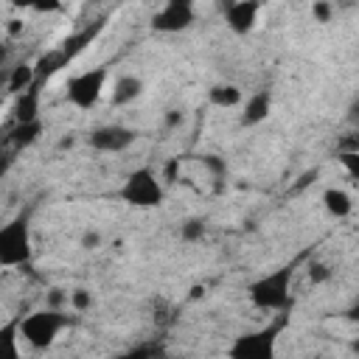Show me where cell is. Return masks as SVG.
<instances>
[{
	"label": "cell",
	"instance_id": "cell-1",
	"mask_svg": "<svg viewBox=\"0 0 359 359\" xmlns=\"http://www.w3.org/2000/svg\"><path fill=\"white\" fill-rule=\"evenodd\" d=\"M292 280H294V266L292 264L278 266L261 275L258 280H252L247 289V297L261 311H283L292 303Z\"/></svg>",
	"mask_w": 359,
	"mask_h": 359
},
{
	"label": "cell",
	"instance_id": "cell-2",
	"mask_svg": "<svg viewBox=\"0 0 359 359\" xmlns=\"http://www.w3.org/2000/svg\"><path fill=\"white\" fill-rule=\"evenodd\" d=\"M118 196L132 208H160L165 202V182L154 168L140 165L126 174Z\"/></svg>",
	"mask_w": 359,
	"mask_h": 359
},
{
	"label": "cell",
	"instance_id": "cell-3",
	"mask_svg": "<svg viewBox=\"0 0 359 359\" xmlns=\"http://www.w3.org/2000/svg\"><path fill=\"white\" fill-rule=\"evenodd\" d=\"M67 325H70V317H67L62 309L45 306V309H36V311H31V314H25V317L20 320V337H22L31 348L45 351V348H50V345L56 342V337H59L62 328H67Z\"/></svg>",
	"mask_w": 359,
	"mask_h": 359
},
{
	"label": "cell",
	"instance_id": "cell-4",
	"mask_svg": "<svg viewBox=\"0 0 359 359\" xmlns=\"http://www.w3.org/2000/svg\"><path fill=\"white\" fill-rule=\"evenodd\" d=\"M107 81H109V70H107L104 65L87 67V70H81V73H76V76L67 79V84H65V98H67L76 109H93V107L101 101V95H104V90H107Z\"/></svg>",
	"mask_w": 359,
	"mask_h": 359
},
{
	"label": "cell",
	"instance_id": "cell-5",
	"mask_svg": "<svg viewBox=\"0 0 359 359\" xmlns=\"http://www.w3.org/2000/svg\"><path fill=\"white\" fill-rule=\"evenodd\" d=\"M31 224L25 216L0 227V266H22L31 261Z\"/></svg>",
	"mask_w": 359,
	"mask_h": 359
},
{
	"label": "cell",
	"instance_id": "cell-6",
	"mask_svg": "<svg viewBox=\"0 0 359 359\" xmlns=\"http://www.w3.org/2000/svg\"><path fill=\"white\" fill-rule=\"evenodd\" d=\"M280 328H283V323H272V325H266L261 331L241 334V337L233 339V345L227 348V353L233 359H269L275 353Z\"/></svg>",
	"mask_w": 359,
	"mask_h": 359
},
{
	"label": "cell",
	"instance_id": "cell-7",
	"mask_svg": "<svg viewBox=\"0 0 359 359\" xmlns=\"http://www.w3.org/2000/svg\"><path fill=\"white\" fill-rule=\"evenodd\" d=\"M135 129L123 126V123H104V126H95L90 135H87V143L90 149L95 151H104V154H121L126 151L132 143H135Z\"/></svg>",
	"mask_w": 359,
	"mask_h": 359
},
{
	"label": "cell",
	"instance_id": "cell-8",
	"mask_svg": "<svg viewBox=\"0 0 359 359\" xmlns=\"http://www.w3.org/2000/svg\"><path fill=\"white\" fill-rule=\"evenodd\" d=\"M196 22V6H182L174 0H165L160 11L151 17V28L157 34H182Z\"/></svg>",
	"mask_w": 359,
	"mask_h": 359
},
{
	"label": "cell",
	"instance_id": "cell-9",
	"mask_svg": "<svg viewBox=\"0 0 359 359\" xmlns=\"http://www.w3.org/2000/svg\"><path fill=\"white\" fill-rule=\"evenodd\" d=\"M258 14H261V0H233L227 8H224V22L233 34L244 36L255 28L258 22Z\"/></svg>",
	"mask_w": 359,
	"mask_h": 359
},
{
	"label": "cell",
	"instance_id": "cell-10",
	"mask_svg": "<svg viewBox=\"0 0 359 359\" xmlns=\"http://www.w3.org/2000/svg\"><path fill=\"white\" fill-rule=\"evenodd\" d=\"M269 112H272V93L269 90H255L252 95L244 98L238 121H241V126H258L269 118Z\"/></svg>",
	"mask_w": 359,
	"mask_h": 359
},
{
	"label": "cell",
	"instance_id": "cell-11",
	"mask_svg": "<svg viewBox=\"0 0 359 359\" xmlns=\"http://www.w3.org/2000/svg\"><path fill=\"white\" fill-rule=\"evenodd\" d=\"M140 93H143V79H140V76H132V73L118 76V79L112 81L109 104H112V107H129V104H135V101L140 98Z\"/></svg>",
	"mask_w": 359,
	"mask_h": 359
},
{
	"label": "cell",
	"instance_id": "cell-12",
	"mask_svg": "<svg viewBox=\"0 0 359 359\" xmlns=\"http://www.w3.org/2000/svg\"><path fill=\"white\" fill-rule=\"evenodd\" d=\"M42 132H45L42 118H36V121H14V126L6 135V143L14 146V149H28V146H34L39 140Z\"/></svg>",
	"mask_w": 359,
	"mask_h": 359
},
{
	"label": "cell",
	"instance_id": "cell-13",
	"mask_svg": "<svg viewBox=\"0 0 359 359\" xmlns=\"http://www.w3.org/2000/svg\"><path fill=\"white\" fill-rule=\"evenodd\" d=\"M104 31V20H98V22H93V25H87V28H81V31H76V34H70L59 48H62V53L73 62L81 50H87L93 42H95V36Z\"/></svg>",
	"mask_w": 359,
	"mask_h": 359
},
{
	"label": "cell",
	"instance_id": "cell-14",
	"mask_svg": "<svg viewBox=\"0 0 359 359\" xmlns=\"http://www.w3.org/2000/svg\"><path fill=\"white\" fill-rule=\"evenodd\" d=\"M42 84H31L20 95H14V121H36L39 118V104H42Z\"/></svg>",
	"mask_w": 359,
	"mask_h": 359
},
{
	"label": "cell",
	"instance_id": "cell-15",
	"mask_svg": "<svg viewBox=\"0 0 359 359\" xmlns=\"http://www.w3.org/2000/svg\"><path fill=\"white\" fill-rule=\"evenodd\" d=\"M208 101L219 109H233V107H241L244 104V93L238 84H230V81H219L208 90Z\"/></svg>",
	"mask_w": 359,
	"mask_h": 359
},
{
	"label": "cell",
	"instance_id": "cell-16",
	"mask_svg": "<svg viewBox=\"0 0 359 359\" xmlns=\"http://www.w3.org/2000/svg\"><path fill=\"white\" fill-rule=\"evenodd\" d=\"M323 208L334 219H348L353 213V199L345 188H325L323 191Z\"/></svg>",
	"mask_w": 359,
	"mask_h": 359
},
{
	"label": "cell",
	"instance_id": "cell-17",
	"mask_svg": "<svg viewBox=\"0 0 359 359\" xmlns=\"http://www.w3.org/2000/svg\"><path fill=\"white\" fill-rule=\"evenodd\" d=\"M31 84H36V67L31 62H17L6 76V93L8 95H20Z\"/></svg>",
	"mask_w": 359,
	"mask_h": 359
},
{
	"label": "cell",
	"instance_id": "cell-18",
	"mask_svg": "<svg viewBox=\"0 0 359 359\" xmlns=\"http://www.w3.org/2000/svg\"><path fill=\"white\" fill-rule=\"evenodd\" d=\"M70 65V59L62 53V48H53V50H45L36 62H34V67H36V81L39 84H45L53 73H59L62 67H67Z\"/></svg>",
	"mask_w": 359,
	"mask_h": 359
},
{
	"label": "cell",
	"instance_id": "cell-19",
	"mask_svg": "<svg viewBox=\"0 0 359 359\" xmlns=\"http://www.w3.org/2000/svg\"><path fill=\"white\" fill-rule=\"evenodd\" d=\"M205 230H208L205 219L191 216V219H185V222L180 224V238H182V241H188V244H196V241H202V238H205Z\"/></svg>",
	"mask_w": 359,
	"mask_h": 359
},
{
	"label": "cell",
	"instance_id": "cell-20",
	"mask_svg": "<svg viewBox=\"0 0 359 359\" xmlns=\"http://www.w3.org/2000/svg\"><path fill=\"white\" fill-rule=\"evenodd\" d=\"M337 157H339V165L345 168V174L359 180V151H339Z\"/></svg>",
	"mask_w": 359,
	"mask_h": 359
},
{
	"label": "cell",
	"instance_id": "cell-21",
	"mask_svg": "<svg viewBox=\"0 0 359 359\" xmlns=\"http://www.w3.org/2000/svg\"><path fill=\"white\" fill-rule=\"evenodd\" d=\"M311 17H314L317 22H331V17H334V3H331V0H314V3H311Z\"/></svg>",
	"mask_w": 359,
	"mask_h": 359
},
{
	"label": "cell",
	"instance_id": "cell-22",
	"mask_svg": "<svg viewBox=\"0 0 359 359\" xmlns=\"http://www.w3.org/2000/svg\"><path fill=\"white\" fill-rule=\"evenodd\" d=\"M331 266L328 264H320V261H314V264H309V280L314 283V286H320V283H325V280H331Z\"/></svg>",
	"mask_w": 359,
	"mask_h": 359
},
{
	"label": "cell",
	"instance_id": "cell-23",
	"mask_svg": "<svg viewBox=\"0 0 359 359\" xmlns=\"http://www.w3.org/2000/svg\"><path fill=\"white\" fill-rule=\"evenodd\" d=\"M202 165H205L213 177H224V174H227V163H224V157H219V154H202Z\"/></svg>",
	"mask_w": 359,
	"mask_h": 359
},
{
	"label": "cell",
	"instance_id": "cell-24",
	"mask_svg": "<svg viewBox=\"0 0 359 359\" xmlns=\"http://www.w3.org/2000/svg\"><path fill=\"white\" fill-rule=\"evenodd\" d=\"M70 306H73V311H87L93 306V294L87 289H73L70 292Z\"/></svg>",
	"mask_w": 359,
	"mask_h": 359
},
{
	"label": "cell",
	"instance_id": "cell-25",
	"mask_svg": "<svg viewBox=\"0 0 359 359\" xmlns=\"http://www.w3.org/2000/svg\"><path fill=\"white\" fill-rule=\"evenodd\" d=\"M65 8V0H34L36 14H59Z\"/></svg>",
	"mask_w": 359,
	"mask_h": 359
},
{
	"label": "cell",
	"instance_id": "cell-26",
	"mask_svg": "<svg viewBox=\"0 0 359 359\" xmlns=\"http://www.w3.org/2000/svg\"><path fill=\"white\" fill-rule=\"evenodd\" d=\"M337 151H359V129L356 132H348L345 137H339Z\"/></svg>",
	"mask_w": 359,
	"mask_h": 359
},
{
	"label": "cell",
	"instance_id": "cell-27",
	"mask_svg": "<svg viewBox=\"0 0 359 359\" xmlns=\"http://www.w3.org/2000/svg\"><path fill=\"white\" fill-rule=\"evenodd\" d=\"M67 303H70V294H67L65 289H50L45 306H50V309H62V306H67Z\"/></svg>",
	"mask_w": 359,
	"mask_h": 359
},
{
	"label": "cell",
	"instance_id": "cell-28",
	"mask_svg": "<svg viewBox=\"0 0 359 359\" xmlns=\"http://www.w3.org/2000/svg\"><path fill=\"white\" fill-rule=\"evenodd\" d=\"M98 244H101V233L98 230H84L81 233V247L84 250H95Z\"/></svg>",
	"mask_w": 359,
	"mask_h": 359
},
{
	"label": "cell",
	"instance_id": "cell-29",
	"mask_svg": "<svg viewBox=\"0 0 359 359\" xmlns=\"http://www.w3.org/2000/svg\"><path fill=\"white\" fill-rule=\"evenodd\" d=\"M163 123H165V129H177V126L182 123V112H180V109H165Z\"/></svg>",
	"mask_w": 359,
	"mask_h": 359
},
{
	"label": "cell",
	"instance_id": "cell-30",
	"mask_svg": "<svg viewBox=\"0 0 359 359\" xmlns=\"http://www.w3.org/2000/svg\"><path fill=\"white\" fill-rule=\"evenodd\" d=\"M177 171H180V157H174V160L165 163V168H163V180H165V182H174V180H177Z\"/></svg>",
	"mask_w": 359,
	"mask_h": 359
},
{
	"label": "cell",
	"instance_id": "cell-31",
	"mask_svg": "<svg viewBox=\"0 0 359 359\" xmlns=\"http://www.w3.org/2000/svg\"><path fill=\"white\" fill-rule=\"evenodd\" d=\"M345 320H351V323H359V297L345 309Z\"/></svg>",
	"mask_w": 359,
	"mask_h": 359
},
{
	"label": "cell",
	"instance_id": "cell-32",
	"mask_svg": "<svg viewBox=\"0 0 359 359\" xmlns=\"http://www.w3.org/2000/svg\"><path fill=\"white\" fill-rule=\"evenodd\" d=\"M348 121L359 126V98H356V101H353V104L348 107Z\"/></svg>",
	"mask_w": 359,
	"mask_h": 359
},
{
	"label": "cell",
	"instance_id": "cell-33",
	"mask_svg": "<svg viewBox=\"0 0 359 359\" xmlns=\"http://www.w3.org/2000/svg\"><path fill=\"white\" fill-rule=\"evenodd\" d=\"M8 3H11L14 8H22V11H25V8H34V0H8Z\"/></svg>",
	"mask_w": 359,
	"mask_h": 359
},
{
	"label": "cell",
	"instance_id": "cell-34",
	"mask_svg": "<svg viewBox=\"0 0 359 359\" xmlns=\"http://www.w3.org/2000/svg\"><path fill=\"white\" fill-rule=\"evenodd\" d=\"M356 6V0H337V8H351Z\"/></svg>",
	"mask_w": 359,
	"mask_h": 359
},
{
	"label": "cell",
	"instance_id": "cell-35",
	"mask_svg": "<svg viewBox=\"0 0 359 359\" xmlns=\"http://www.w3.org/2000/svg\"><path fill=\"white\" fill-rule=\"evenodd\" d=\"M70 146H73V137H62L59 140V149H70Z\"/></svg>",
	"mask_w": 359,
	"mask_h": 359
},
{
	"label": "cell",
	"instance_id": "cell-36",
	"mask_svg": "<svg viewBox=\"0 0 359 359\" xmlns=\"http://www.w3.org/2000/svg\"><path fill=\"white\" fill-rule=\"evenodd\" d=\"M202 294H205V289H202V286H194V289H191V297H202Z\"/></svg>",
	"mask_w": 359,
	"mask_h": 359
},
{
	"label": "cell",
	"instance_id": "cell-37",
	"mask_svg": "<svg viewBox=\"0 0 359 359\" xmlns=\"http://www.w3.org/2000/svg\"><path fill=\"white\" fill-rule=\"evenodd\" d=\"M8 31H11V34H17V31H20V20H11V25H8Z\"/></svg>",
	"mask_w": 359,
	"mask_h": 359
},
{
	"label": "cell",
	"instance_id": "cell-38",
	"mask_svg": "<svg viewBox=\"0 0 359 359\" xmlns=\"http://www.w3.org/2000/svg\"><path fill=\"white\" fill-rule=\"evenodd\" d=\"M351 351H353V353H356V356H359V337H356V339H353V342H351Z\"/></svg>",
	"mask_w": 359,
	"mask_h": 359
},
{
	"label": "cell",
	"instance_id": "cell-39",
	"mask_svg": "<svg viewBox=\"0 0 359 359\" xmlns=\"http://www.w3.org/2000/svg\"><path fill=\"white\" fill-rule=\"evenodd\" d=\"M174 3H182V6H196V0H174Z\"/></svg>",
	"mask_w": 359,
	"mask_h": 359
}]
</instances>
